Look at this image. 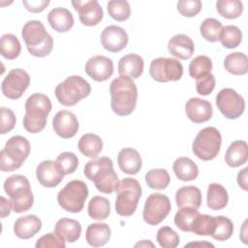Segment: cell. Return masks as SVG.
<instances>
[{"instance_id":"cell-1","label":"cell","mask_w":248,"mask_h":248,"mask_svg":"<svg viewBox=\"0 0 248 248\" xmlns=\"http://www.w3.org/2000/svg\"><path fill=\"white\" fill-rule=\"evenodd\" d=\"M110 106L114 113L127 116L136 108L138 89L134 80L126 76H119L112 79L109 85Z\"/></svg>"},{"instance_id":"cell-2","label":"cell","mask_w":248,"mask_h":248,"mask_svg":"<svg viewBox=\"0 0 248 248\" xmlns=\"http://www.w3.org/2000/svg\"><path fill=\"white\" fill-rule=\"evenodd\" d=\"M84 175L93 181L98 191L104 194H111L115 191L118 176L113 170V163L108 157L94 158L84 166Z\"/></svg>"},{"instance_id":"cell-3","label":"cell","mask_w":248,"mask_h":248,"mask_svg":"<svg viewBox=\"0 0 248 248\" xmlns=\"http://www.w3.org/2000/svg\"><path fill=\"white\" fill-rule=\"evenodd\" d=\"M51 108V101L46 95L35 93L29 96L25 102L24 129L31 134L42 132L46 125V118Z\"/></svg>"},{"instance_id":"cell-4","label":"cell","mask_w":248,"mask_h":248,"mask_svg":"<svg viewBox=\"0 0 248 248\" xmlns=\"http://www.w3.org/2000/svg\"><path fill=\"white\" fill-rule=\"evenodd\" d=\"M29 53L36 57L47 56L53 48V39L40 20L27 21L21 31Z\"/></svg>"},{"instance_id":"cell-5","label":"cell","mask_w":248,"mask_h":248,"mask_svg":"<svg viewBox=\"0 0 248 248\" xmlns=\"http://www.w3.org/2000/svg\"><path fill=\"white\" fill-rule=\"evenodd\" d=\"M4 191L10 197L12 208L16 213L29 210L34 203V196L26 176L14 174L4 182Z\"/></svg>"},{"instance_id":"cell-6","label":"cell","mask_w":248,"mask_h":248,"mask_svg":"<svg viewBox=\"0 0 248 248\" xmlns=\"http://www.w3.org/2000/svg\"><path fill=\"white\" fill-rule=\"evenodd\" d=\"M115 192V211L120 216L128 217L136 212L139 201L141 197L140 182L132 177H125L118 181Z\"/></svg>"},{"instance_id":"cell-7","label":"cell","mask_w":248,"mask_h":248,"mask_svg":"<svg viewBox=\"0 0 248 248\" xmlns=\"http://www.w3.org/2000/svg\"><path fill=\"white\" fill-rule=\"evenodd\" d=\"M30 153V143L22 136L11 137L0 152V169L2 171H14L19 169Z\"/></svg>"},{"instance_id":"cell-8","label":"cell","mask_w":248,"mask_h":248,"mask_svg":"<svg viewBox=\"0 0 248 248\" xmlns=\"http://www.w3.org/2000/svg\"><path fill=\"white\" fill-rule=\"evenodd\" d=\"M91 92V86L87 80L80 76H70L55 87L57 101L65 106L77 105L81 99L86 98Z\"/></svg>"},{"instance_id":"cell-9","label":"cell","mask_w":248,"mask_h":248,"mask_svg":"<svg viewBox=\"0 0 248 248\" xmlns=\"http://www.w3.org/2000/svg\"><path fill=\"white\" fill-rule=\"evenodd\" d=\"M222 137L215 127H205L196 136L192 150L193 153L202 161L213 160L220 152Z\"/></svg>"},{"instance_id":"cell-10","label":"cell","mask_w":248,"mask_h":248,"mask_svg":"<svg viewBox=\"0 0 248 248\" xmlns=\"http://www.w3.org/2000/svg\"><path fill=\"white\" fill-rule=\"evenodd\" d=\"M87 197V185L85 182L76 179L68 182L58 192L57 202L62 209L72 213H78L82 210Z\"/></svg>"},{"instance_id":"cell-11","label":"cell","mask_w":248,"mask_h":248,"mask_svg":"<svg viewBox=\"0 0 248 248\" xmlns=\"http://www.w3.org/2000/svg\"><path fill=\"white\" fill-rule=\"evenodd\" d=\"M149 74L158 82L176 81L182 78L183 66L175 58L158 57L151 61Z\"/></svg>"},{"instance_id":"cell-12","label":"cell","mask_w":248,"mask_h":248,"mask_svg":"<svg viewBox=\"0 0 248 248\" xmlns=\"http://www.w3.org/2000/svg\"><path fill=\"white\" fill-rule=\"evenodd\" d=\"M171 209L170 199L163 194H151L145 201L142 217L145 223L156 226L166 219Z\"/></svg>"},{"instance_id":"cell-13","label":"cell","mask_w":248,"mask_h":248,"mask_svg":"<svg viewBox=\"0 0 248 248\" xmlns=\"http://www.w3.org/2000/svg\"><path fill=\"white\" fill-rule=\"evenodd\" d=\"M216 106L226 118L236 119L244 112L245 101L232 88H223L216 96Z\"/></svg>"},{"instance_id":"cell-14","label":"cell","mask_w":248,"mask_h":248,"mask_svg":"<svg viewBox=\"0 0 248 248\" xmlns=\"http://www.w3.org/2000/svg\"><path fill=\"white\" fill-rule=\"evenodd\" d=\"M30 84V77L26 71L20 68L11 70L1 83V90L5 97L19 99Z\"/></svg>"},{"instance_id":"cell-15","label":"cell","mask_w":248,"mask_h":248,"mask_svg":"<svg viewBox=\"0 0 248 248\" xmlns=\"http://www.w3.org/2000/svg\"><path fill=\"white\" fill-rule=\"evenodd\" d=\"M72 5L78 13L80 22L85 26H95L103 19V9L96 0L72 1Z\"/></svg>"},{"instance_id":"cell-16","label":"cell","mask_w":248,"mask_h":248,"mask_svg":"<svg viewBox=\"0 0 248 248\" xmlns=\"http://www.w3.org/2000/svg\"><path fill=\"white\" fill-rule=\"evenodd\" d=\"M85 73L95 81H105L113 74V62L104 55L90 57L85 63Z\"/></svg>"},{"instance_id":"cell-17","label":"cell","mask_w":248,"mask_h":248,"mask_svg":"<svg viewBox=\"0 0 248 248\" xmlns=\"http://www.w3.org/2000/svg\"><path fill=\"white\" fill-rule=\"evenodd\" d=\"M127 32L120 26H107L101 33V44L103 47L110 52H119L128 44Z\"/></svg>"},{"instance_id":"cell-18","label":"cell","mask_w":248,"mask_h":248,"mask_svg":"<svg viewBox=\"0 0 248 248\" xmlns=\"http://www.w3.org/2000/svg\"><path fill=\"white\" fill-rule=\"evenodd\" d=\"M52 128L60 138L71 139L78 131V121L72 111L59 110L52 119Z\"/></svg>"},{"instance_id":"cell-19","label":"cell","mask_w":248,"mask_h":248,"mask_svg":"<svg viewBox=\"0 0 248 248\" xmlns=\"http://www.w3.org/2000/svg\"><path fill=\"white\" fill-rule=\"evenodd\" d=\"M36 176L44 187L54 188L63 180L64 173L54 161L45 160L37 166Z\"/></svg>"},{"instance_id":"cell-20","label":"cell","mask_w":248,"mask_h":248,"mask_svg":"<svg viewBox=\"0 0 248 248\" xmlns=\"http://www.w3.org/2000/svg\"><path fill=\"white\" fill-rule=\"evenodd\" d=\"M185 111L188 118L194 123H203L208 121L213 113L210 102L201 98H190L185 105Z\"/></svg>"},{"instance_id":"cell-21","label":"cell","mask_w":248,"mask_h":248,"mask_svg":"<svg viewBox=\"0 0 248 248\" xmlns=\"http://www.w3.org/2000/svg\"><path fill=\"white\" fill-rule=\"evenodd\" d=\"M117 164L119 169L127 174H137L142 166L140 153L131 147L122 148L117 154Z\"/></svg>"},{"instance_id":"cell-22","label":"cell","mask_w":248,"mask_h":248,"mask_svg":"<svg viewBox=\"0 0 248 248\" xmlns=\"http://www.w3.org/2000/svg\"><path fill=\"white\" fill-rule=\"evenodd\" d=\"M168 50L173 56L182 60H187L191 58L194 53V42L185 34H177L170 39L168 43Z\"/></svg>"},{"instance_id":"cell-23","label":"cell","mask_w":248,"mask_h":248,"mask_svg":"<svg viewBox=\"0 0 248 248\" xmlns=\"http://www.w3.org/2000/svg\"><path fill=\"white\" fill-rule=\"evenodd\" d=\"M42 229V221L33 214L19 217L14 224V232L20 239L33 237Z\"/></svg>"},{"instance_id":"cell-24","label":"cell","mask_w":248,"mask_h":248,"mask_svg":"<svg viewBox=\"0 0 248 248\" xmlns=\"http://www.w3.org/2000/svg\"><path fill=\"white\" fill-rule=\"evenodd\" d=\"M144 62L140 55L128 53L118 61V74L133 78H138L143 72Z\"/></svg>"},{"instance_id":"cell-25","label":"cell","mask_w":248,"mask_h":248,"mask_svg":"<svg viewBox=\"0 0 248 248\" xmlns=\"http://www.w3.org/2000/svg\"><path fill=\"white\" fill-rule=\"evenodd\" d=\"M47 21L50 27L59 33L68 32L74 25L72 13L65 8H54L47 15Z\"/></svg>"},{"instance_id":"cell-26","label":"cell","mask_w":248,"mask_h":248,"mask_svg":"<svg viewBox=\"0 0 248 248\" xmlns=\"http://www.w3.org/2000/svg\"><path fill=\"white\" fill-rule=\"evenodd\" d=\"M54 232L65 241L73 243L80 237L81 225L75 219L61 218L55 224Z\"/></svg>"},{"instance_id":"cell-27","label":"cell","mask_w":248,"mask_h":248,"mask_svg":"<svg viewBox=\"0 0 248 248\" xmlns=\"http://www.w3.org/2000/svg\"><path fill=\"white\" fill-rule=\"evenodd\" d=\"M111 231L106 223L90 224L85 232L86 242L92 247L104 246L110 239Z\"/></svg>"},{"instance_id":"cell-28","label":"cell","mask_w":248,"mask_h":248,"mask_svg":"<svg viewBox=\"0 0 248 248\" xmlns=\"http://www.w3.org/2000/svg\"><path fill=\"white\" fill-rule=\"evenodd\" d=\"M248 160V145L245 140L232 141L225 154V162L229 167L237 168Z\"/></svg>"},{"instance_id":"cell-29","label":"cell","mask_w":248,"mask_h":248,"mask_svg":"<svg viewBox=\"0 0 248 248\" xmlns=\"http://www.w3.org/2000/svg\"><path fill=\"white\" fill-rule=\"evenodd\" d=\"M202 200L201 190L193 185L183 186L175 193V202L178 207L191 206L198 209L202 205Z\"/></svg>"},{"instance_id":"cell-30","label":"cell","mask_w":248,"mask_h":248,"mask_svg":"<svg viewBox=\"0 0 248 248\" xmlns=\"http://www.w3.org/2000/svg\"><path fill=\"white\" fill-rule=\"evenodd\" d=\"M172 170L175 176L182 181H191L198 177L199 168L188 157L177 158L172 165Z\"/></svg>"},{"instance_id":"cell-31","label":"cell","mask_w":248,"mask_h":248,"mask_svg":"<svg viewBox=\"0 0 248 248\" xmlns=\"http://www.w3.org/2000/svg\"><path fill=\"white\" fill-rule=\"evenodd\" d=\"M229 202V195L225 187L219 183H211L207 188L206 203L211 210L223 209Z\"/></svg>"},{"instance_id":"cell-32","label":"cell","mask_w":248,"mask_h":248,"mask_svg":"<svg viewBox=\"0 0 248 248\" xmlns=\"http://www.w3.org/2000/svg\"><path fill=\"white\" fill-rule=\"evenodd\" d=\"M78 147L80 153L84 156L94 159L103 149V140L98 135L87 133L81 136L78 140Z\"/></svg>"},{"instance_id":"cell-33","label":"cell","mask_w":248,"mask_h":248,"mask_svg":"<svg viewBox=\"0 0 248 248\" xmlns=\"http://www.w3.org/2000/svg\"><path fill=\"white\" fill-rule=\"evenodd\" d=\"M225 69L232 75L242 76L248 72V58L243 52H232L226 56L224 60Z\"/></svg>"},{"instance_id":"cell-34","label":"cell","mask_w":248,"mask_h":248,"mask_svg":"<svg viewBox=\"0 0 248 248\" xmlns=\"http://www.w3.org/2000/svg\"><path fill=\"white\" fill-rule=\"evenodd\" d=\"M200 215V212L197 208L191 207V206H184L179 207L178 211L174 215V224L175 226L181 230L182 232H191L193 226Z\"/></svg>"},{"instance_id":"cell-35","label":"cell","mask_w":248,"mask_h":248,"mask_svg":"<svg viewBox=\"0 0 248 248\" xmlns=\"http://www.w3.org/2000/svg\"><path fill=\"white\" fill-rule=\"evenodd\" d=\"M87 211L90 218L99 221L105 220L110 213V203L108 199L101 196H95L89 201Z\"/></svg>"},{"instance_id":"cell-36","label":"cell","mask_w":248,"mask_h":248,"mask_svg":"<svg viewBox=\"0 0 248 248\" xmlns=\"http://www.w3.org/2000/svg\"><path fill=\"white\" fill-rule=\"evenodd\" d=\"M0 51L1 55L8 60L17 58L21 51V46L18 39L11 33L2 35L0 39Z\"/></svg>"},{"instance_id":"cell-37","label":"cell","mask_w":248,"mask_h":248,"mask_svg":"<svg viewBox=\"0 0 248 248\" xmlns=\"http://www.w3.org/2000/svg\"><path fill=\"white\" fill-rule=\"evenodd\" d=\"M144 178L147 186L154 190H164L170 182V174L165 169H152L145 173Z\"/></svg>"},{"instance_id":"cell-38","label":"cell","mask_w":248,"mask_h":248,"mask_svg":"<svg viewBox=\"0 0 248 248\" xmlns=\"http://www.w3.org/2000/svg\"><path fill=\"white\" fill-rule=\"evenodd\" d=\"M218 14L228 19H234L241 16L243 4L239 0H218L216 2Z\"/></svg>"},{"instance_id":"cell-39","label":"cell","mask_w":248,"mask_h":248,"mask_svg":"<svg viewBox=\"0 0 248 248\" xmlns=\"http://www.w3.org/2000/svg\"><path fill=\"white\" fill-rule=\"evenodd\" d=\"M212 61L206 55H199L195 57L189 64V75L195 79L203 78L211 74Z\"/></svg>"},{"instance_id":"cell-40","label":"cell","mask_w":248,"mask_h":248,"mask_svg":"<svg viewBox=\"0 0 248 248\" xmlns=\"http://www.w3.org/2000/svg\"><path fill=\"white\" fill-rule=\"evenodd\" d=\"M219 41L226 48H235L242 41V33L235 25H227L222 28Z\"/></svg>"},{"instance_id":"cell-41","label":"cell","mask_w":248,"mask_h":248,"mask_svg":"<svg viewBox=\"0 0 248 248\" xmlns=\"http://www.w3.org/2000/svg\"><path fill=\"white\" fill-rule=\"evenodd\" d=\"M233 232V224L231 219L225 216L215 217V226L210 236L219 241L229 239Z\"/></svg>"},{"instance_id":"cell-42","label":"cell","mask_w":248,"mask_h":248,"mask_svg":"<svg viewBox=\"0 0 248 248\" xmlns=\"http://www.w3.org/2000/svg\"><path fill=\"white\" fill-rule=\"evenodd\" d=\"M107 10L110 17L117 21H125L131 15V7L126 0H110L107 4Z\"/></svg>"},{"instance_id":"cell-43","label":"cell","mask_w":248,"mask_h":248,"mask_svg":"<svg viewBox=\"0 0 248 248\" xmlns=\"http://www.w3.org/2000/svg\"><path fill=\"white\" fill-rule=\"evenodd\" d=\"M222 28L223 25L219 20L212 17H208L202 22L200 26V32L204 40L211 43H215L219 41Z\"/></svg>"},{"instance_id":"cell-44","label":"cell","mask_w":248,"mask_h":248,"mask_svg":"<svg viewBox=\"0 0 248 248\" xmlns=\"http://www.w3.org/2000/svg\"><path fill=\"white\" fill-rule=\"evenodd\" d=\"M156 239L163 248H175L180 242L178 233L168 226H164L158 230Z\"/></svg>"},{"instance_id":"cell-45","label":"cell","mask_w":248,"mask_h":248,"mask_svg":"<svg viewBox=\"0 0 248 248\" xmlns=\"http://www.w3.org/2000/svg\"><path fill=\"white\" fill-rule=\"evenodd\" d=\"M55 163L57 164L61 171L64 173V175H66L76 171L78 166V159L75 153L66 151L60 153L57 156Z\"/></svg>"},{"instance_id":"cell-46","label":"cell","mask_w":248,"mask_h":248,"mask_svg":"<svg viewBox=\"0 0 248 248\" xmlns=\"http://www.w3.org/2000/svg\"><path fill=\"white\" fill-rule=\"evenodd\" d=\"M215 226V217L207 214H201L198 216L192 232L198 235H210L214 230Z\"/></svg>"},{"instance_id":"cell-47","label":"cell","mask_w":248,"mask_h":248,"mask_svg":"<svg viewBox=\"0 0 248 248\" xmlns=\"http://www.w3.org/2000/svg\"><path fill=\"white\" fill-rule=\"evenodd\" d=\"M177 11L186 17H193L197 16L202 8L200 0H180L177 2Z\"/></svg>"},{"instance_id":"cell-48","label":"cell","mask_w":248,"mask_h":248,"mask_svg":"<svg viewBox=\"0 0 248 248\" xmlns=\"http://www.w3.org/2000/svg\"><path fill=\"white\" fill-rule=\"evenodd\" d=\"M36 248H47V247H56V248H65V240L58 236L55 232H50L40 237L36 244Z\"/></svg>"},{"instance_id":"cell-49","label":"cell","mask_w":248,"mask_h":248,"mask_svg":"<svg viewBox=\"0 0 248 248\" xmlns=\"http://www.w3.org/2000/svg\"><path fill=\"white\" fill-rule=\"evenodd\" d=\"M16 119L14 111L11 108L2 107L1 108V125H0V133L2 135L11 132L15 125Z\"/></svg>"},{"instance_id":"cell-50","label":"cell","mask_w":248,"mask_h":248,"mask_svg":"<svg viewBox=\"0 0 248 248\" xmlns=\"http://www.w3.org/2000/svg\"><path fill=\"white\" fill-rule=\"evenodd\" d=\"M215 77L212 74L196 79V90L198 94L202 96L209 95L215 87Z\"/></svg>"},{"instance_id":"cell-51","label":"cell","mask_w":248,"mask_h":248,"mask_svg":"<svg viewBox=\"0 0 248 248\" xmlns=\"http://www.w3.org/2000/svg\"><path fill=\"white\" fill-rule=\"evenodd\" d=\"M22 4L26 8L27 11L31 13H41L43 12L48 5V0H31V1H22Z\"/></svg>"},{"instance_id":"cell-52","label":"cell","mask_w":248,"mask_h":248,"mask_svg":"<svg viewBox=\"0 0 248 248\" xmlns=\"http://www.w3.org/2000/svg\"><path fill=\"white\" fill-rule=\"evenodd\" d=\"M247 172H248V168L246 167L237 173V183H238L239 187L244 191H247V189H248V187H247V176H248Z\"/></svg>"},{"instance_id":"cell-53","label":"cell","mask_w":248,"mask_h":248,"mask_svg":"<svg viewBox=\"0 0 248 248\" xmlns=\"http://www.w3.org/2000/svg\"><path fill=\"white\" fill-rule=\"evenodd\" d=\"M0 206H1V218H5L8 215H10L11 210H13L12 208V204L11 202L8 201L6 198L1 197L0 198Z\"/></svg>"},{"instance_id":"cell-54","label":"cell","mask_w":248,"mask_h":248,"mask_svg":"<svg viewBox=\"0 0 248 248\" xmlns=\"http://www.w3.org/2000/svg\"><path fill=\"white\" fill-rule=\"evenodd\" d=\"M246 225H247V220L244 221L243 223V226H242V230H241V232L239 234L241 240L243 241L244 244H247V236H246Z\"/></svg>"},{"instance_id":"cell-55","label":"cell","mask_w":248,"mask_h":248,"mask_svg":"<svg viewBox=\"0 0 248 248\" xmlns=\"http://www.w3.org/2000/svg\"><path fill=\"white\" fill-rule=\"evenodd\" d=\"M185 246H204V247H214L213 244L211 243H208V242H191V243H188L187 245Z\"/></svg>"},{"instance_id":"cell-56","label":"cell","mask_w":248,"mask_h":248,"mask_svg":"<svg viewBox=\"0 0 248 248\" xmlns=\"http://www.w3.org/2000/svg\"><path fill=\"white\" fill-rule=\"evenodd\" d=\"M151 246V247H154V245H153V243H151V242H149V241H147V243H146V240H143L142 242H139V243H137L135 246L137 247V246Z\"/></svg>"}]
</instances>
